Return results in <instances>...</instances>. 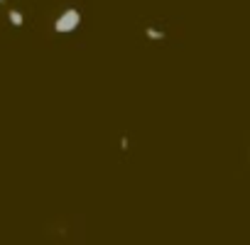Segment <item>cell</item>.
<instances>
[{"label": "cell", "instance_id": "1", "mask_svg": "<svg viewBox=\"0 0 250 245\" xmlns=\"http://www.w3.org/2000/svg\"><path fill=\"white\" fill-rule=\"evenodd\" d=\"M79 25H81V13H79L76 8H69V10H64V13L57 18L54 30H57L59 35H66V32H74Z\"/></svg>", "mask_w": 250, "mask_h": 245}, {"label": "cell", "instance_id": "2", "mask_svg": "<svg viewBox=\"0 0 250 245\" xmlns=\"http://www.w3.org/2000/svg\"><path fill=\"white\" fill-rule=\"evenodd\" d=\"M147 37H150L152 42H160V40H165L167 35H165L162 30H155V27H147Z\"/></svg>", "mask_w": 250, "mask_h": 245}, {"label": "cell", "instance_id": "3", "mask_svg": "<svg viewBox=\"0 0 250 245\" xmlns=\"http://www.w3.org/2000/svg\"><path fill=\"white\" fill-rule=\"evenodd\" d=\"M22 20H25V18H22V13H20V10H10V22H13V25H18V27H20V25H22Z\"/></svg>", "mask_w": 250, "mask_h": 245}, {"label": "cell", "instance_id": "4", "mask_svg": "<svg viewBox=\"0 0 250 245\" xmlns=\"http://www.w3.org/2000/svg\"><path fill=\"white\" fill-rule=\"evenodd\" d=\"M0 3H3V0H0Z\"/></svg>", "mask_w": 250, "mask_h": 245}]
</instances>
